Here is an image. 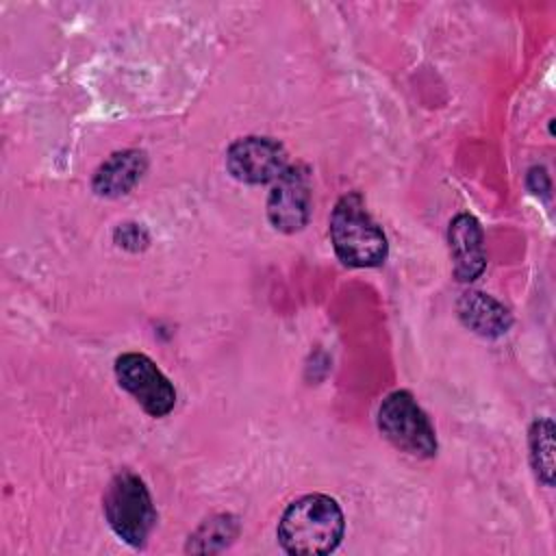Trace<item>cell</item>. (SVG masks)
Here are the masks:
<instances>
[{
	"instance_id": "1",
	"label": "cell",
	"mask_w": 556,
	"mask_h": 556,
	"mask_svg": "<svg viewBox=\"0 0 556 556\" xmlns=\"http://www.w3.org/2000/svg\"><path fill=\"white\" fill-rule=\"evenodd\" d=\"M345 532V517L334 497L324 493L302 495L291 502L278 521V541L298 556L330 554Z\"/></svg>"
},
{
	"instance_id": "2",
	"label": "cell",
	"mask_w": 556,
	"mask_h": 556,
	"mask_svg": "<svg viewBox=\"0 0 556 556\" xmlns=\"http://www.w3.org/2000/svg\"><path fill=\"white\" fill-rule=\"evenodd\" d=\"M330 241L339 261L348 267H378L384 263L389 243L382 228L371 219L358 193H345L330 215Z\"/></svg>"
},
{
	"instance_id": "3",
	"label": "cell",
	"mask_w": 556,
	"mask_h": 556,
	"mask_svg": "<svg viewBox=\"0 0 556 556\" xmlns=\"http://www.w3.org/2000/svg\"><path fill=\"white\" fill-rule=\"evenodd\" d=\"M102 506L111 530L124 543L141 547L148 541L156 523V510L146 482L137 473L128 469L115 473L104 491Z\"/></svg>"
},
{
	"instance_id": "4",
	"label": "cell",
	"mask_w": 556,
	"mask_h": 556,
	"mask_svg": "<svg viewBox=\"0 0 556 556\" xmlns=\"http://www.w3.org/2000/svg\"><path fill=\"white\" fill-rule=\"evenodd\" d=\"M378 428L391 445L415 458H432L437 454L434 428L408 391H393L382 400Z\"/></svg>"
},
{
	"instance_id": "5",
	"label": "cell",
	"mask_w": 556,
	"mask_h": 556,
	"mask_svg": "<svg viewBox=\"0 0 556 556\" xmlns=\"http://www.w3.org/2000/svg\"><path fill=\"white\" fill-rule=\"evenodd\" d=\"M115 378L137 404L152 417H165L176 404V389L152 358L126 352L115 358Z\"/></svg>"
},
{
	"instance_id": "6",
	"label": "cell",
	"mask_w": 556,
	"mask_h": 556,
	"mask_svg": "<svg viewBox=\"0 0 556 556\" xmlns=\"http://www.w3.org/2000/svg\"><path fill=\"white\" fill-rule=\"evenodd\" d=\"M226 167L230 176L245 185L274 182L287 167V150L271 137H241L226 150Z\"/></svg>"
},
{
	"instance_id": "7",
	"label": "cell",
	"mask_w": 556,
	"mask_h": 556,
	"mask_svg": "<svg viewBox=\"0 0 556 556\" xmlns=\"http://www.w3.org/2000/svg\"><path fill=\"white\" fill-rule=\"evenodd\" d=\"M311 217V180L302 165H289L271 185L267 195V219L285 235L298 232Z\"/></svg>"
},
{
	"instance_id": "8",
	"label": "cell",
	"mask_w": 556,
	"mask_h": 556,
	"mask_svg": "<svg viewBox=\"0 0 556 556\" xmlns=\"http://www.w3.org/2000/svg\"><path fill=\"white\" fill-rule=\"evenodd\" d=\"M450 256L454 265V276L460 282L476 280L486 267L484 237L480 222L469 213H458L447 228Z\"/></svg>"
},
{
	"instance_id": "9",
	"label": "cell",
	"mask_w": 556,
	"mask_h": 556,
	"mask_svg": "<svg viewBox=\"0 0 556 556\" xmlns=\"http://www.w3.org/2000/svg\"><path fill=\"white\" fill-rule=\"evenodd\" d=\"M148 156L141 150L113 152L93 174L91 187L102 198L126 195L146 174Z\"/></svg>"
},
{
	"instance_id": "10",
	"label": "cell",
	"mask_w": 556,
	"mask_h": 556,
	"mask_svg": "<svg viewBox=\"0 0 556 556\" xmlns=\"http://www.w3.org/2000/svg\"><path fill=\"white\" fill-rule=\"evenodd\" d=\"M456 311L471 332L486 339H497L513 326L510 311L482 291H465L456 302Z\"/></svg>"
},
{
	"instance_id": "11",
	"label": "cell",
	"mask_w": 556,
	"mask_h": 556,
	"mask_svg": "<svg viewBox=\"0 0 556 556\" xmlns=\"http://www.w3.org/2000/svg\"><path fill=\"white\" fill-rule=\"evenodd\" d=\"M528 447H530V463L536 478L545 484H554V424L552 419L543 417L532 421L528 430Z\"/></svg>"
},
{
	"instance_id": "12",
	"label": "cell",
	"mask_w": 556,
	"mask_h": 556,
	"mask_svg": "<svg viewBox=\"0 0 556 556\" xmlns=\"http://www.w3.org/2000/svg\"><path fill=\"white\" fill-rule=\"evenodd\" d=\"M239 534V523L232 515H213L202 521L198 530L189 536L187 552H219L228 547Z\"/></svg>"
},
{
	"instance_id": "13",
	"label": "cell",
	"mask_w": 556,
	"mask_h": 556,
	"mask_svg": "<svg viewBox=\"0 0 556 556\" xmlns=\"http://www.w3.org/2000/svg\"><path fill=\"white\" fill-rule=\"evenodd\" d=\"M113 239L119 248H124L128 252H139V250L148 248V243H150L148 230L141 224H135V222L119 224L113 232Z\"/></svg>"
},
{
	"instance_id": "14",
	"label": "cell",
	"mask_w": 556,
	"mask_h": 556,
	"mask_svg": "<svg viewBox=\"0 0 556 556\" xmlns=\"http://www.w3.org/2000/svg\"><path fill=\"white\" fill-rule=\"evenodd\" d=\"M526 185H528V189L534 193V195H549V176H547V172L543 169V167H532L530 172H528V178H526Z\"/></svg>"
}]
</instances>
